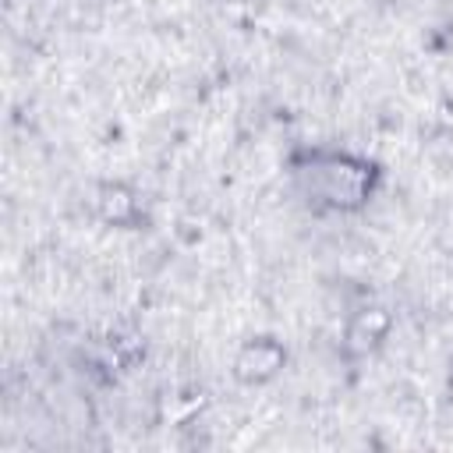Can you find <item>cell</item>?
Wrapping results in <instances>:
<instances>
[{"label":"cell","instance_id":"cell-1","mask_svg":"<svg viewBox=\"0 0 453 453\" xmlns=\"http://www.w3.org/2000/svg\"><path fill=\"white\" fill-rule=\"evenodd\" d=\"M301 191L319 209H361L379 180V166L350 152H304V166H294Z\"/></svg>","mask_w":453,"mask_h":453},{"label":"cell","instance_id":"cell-2","mask_svg":"<svg viewBox=\"0 0 453 453\" xmlns=\"http://www.w3.org/2000/svg\"><path fill=\"white\" fill-rule=\"evenodd\" d=\"M283 361H287V354L280 350V343L269 336H258V340H248L241 347L234 372L241 382H265L283 368Z\"/></svg>","mask_w":453,"mask_h":453},{"label":"cell","instance_id":"cell-3","mask_svg":"<svg viewBox=\"0 0 453 453\" xmlns=\"http://www.w3.org/2000/svg\"><path fill=\"white\" fill-rule=\"evenodd\" d=\"M386 329H389V315H386L382 308H365V311H357V319L350 322L347 343H350L354 350H368V347H375V343L386 336Z\"/></svg>","mask_w":453,"mask_h":453}]
</instances>
